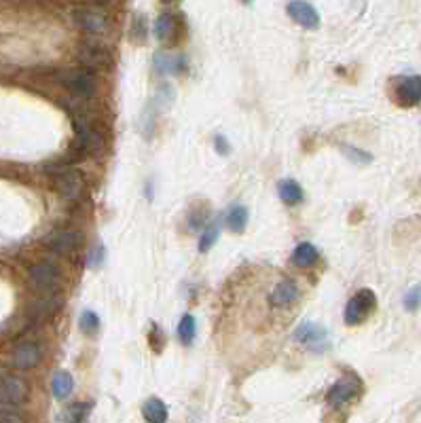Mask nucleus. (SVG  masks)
<instances>
[{"label":"nucleus","instance_id":"obj_31","mask_svg":"<svg viewBox=\"0 0 421 423\" xmlns=\"http://www.w3.org/2000/svg\"><path fill=\"white\" fill-rule=\"evenodd\" d=\"M163 3H171V0H163Z\"/></svg>","mask_w":421,"mask_h":423},{"label":"nucleus","instance_id":"obj_1","mask_svg":"<svg viewBox=\"0 0 421 423\" xmlns=\"http://www.w3.org/2000/svg\"><path fill=\"white\" fill-rule=\"evenodd\" d=\"M377 307V297L373 290L364 288L360 292H356L352 299L347 301V307H345V322L349 326H356L360 322H364L366 317L375 311Z\"/></svg>","mask_w":421,"mask_h":423},{"label":"nucleus","instance_id":"obj_21","mask_svg":"<svg viewBox=\"0 0 421 423\" xmlns=\"http://www.w3.org/2000/svg\"><path fill=\"white\" fill-rule=\"evenodd\" d=\"M218 235H221L218 223L205 225L203 231H201V237H199V252H207L209 248H212V245L216 243V239H218Z\"/></svg>","mask_w":421,"mask_h":423},{"label":"nucleus","instance_id":"obj_26","mask_svg":"<svg viewBox=\"0 0 421 423\" xmlns=\"http://www.w3.org/2000/svg\"><path fill=\"white\" fill-rule=\"evenodd\" d=\"M341 151L352 159L354 163H358V165H362V163H371V155L368 153H362L360 149H354V147H349V144H345V147H341Z\"/></svg>","mask_w":421,"mask_h":423},{"label":"nucleus","instance_id":"obj_9","mask_svg":"<svg viewBox=\"0 0 421 423\" xmlns=\"http://www.w3.org/2000/svg\"><path fill=\"white\" fill-rule=\"evenodd\" d=\"M57 189L59 193L66 197V199H77L83 191V176L79 169L75 167H68V169H62L57 173Z\"/></svg>","mask_w":421,"mask_h":423},{"label":"nucleus","instance_id":"obj_30","mask_svg":"<svg viewBox=\"0 0 421 423\" xmlns=\"http://www.w3.org/2000/svg\"><path fill=\"white\" fill-rule=\"evenodd\" d=\"M216 151L218 153H227L229 151V144H227V140L223 135H216Z\"/></svg>","mask_w":421,"mask_h":423},{"label":"nucleus","instance_id":"obj_24","mask_svg":"<svg viewBox=\"0 0 421 423\" xmlns=\"http://www.w3.org/2000/svg\"><path fill=\"white\" fill-rule=\"evenodd\" d=\"M89 404H85V402H79V404H73L70 406L66 413H64V423H85V419H87V415H89Z\"/></svg>","mask_w":421,"mask_h":423},{"label":"nucleus","instance_id":"obj_22","mask_svg":"<svg viewBox=\"0 0 421 423\" xmlns=\"http://www.w3.org/2000/svg\"><path fill=\"white\" fill-rule=\"evenodd\" d=\"M183 64H185L183 57H171V55H165V53L155 55V66H157L159 73L174 75V73H178V68H183Z\"/></svg>","mask_w":421,"mask_h":423},{"label":"nucleus","instance_id":"obj_17","mask_svg":"<svg viewBox=\"0 0 421 423\" xmlns=\"http://www.w3.org/2000/svg\"><path fill=\"white\" fill-rule=\"evenodd\" d=\"M277 191H279V199H282L286 205H299L303 201V189L294 180H282Z\"/></svg>","mask_w":421,"mask_h":423},{"label":"nucleus","instance_id":"obj_12","mask_svg":"<svg viewBox=\"0 0 421 423\" xmlns=\"http://www.w3.org/2000/svg\"><path fill=\"white\" fill-rule=\"evenodd\" d=\"M299 299V288L292 279H282L277 281L275 288L271 290V303L279 309H286L290 307L294 301Z\"/></svg>","mask_w":421,"mask_h":423},{"label":"nucleus","instance_id":"obj_25","mask_svg":"<svg viewBox=\"0 0 421 423\" xmlns=\"http://www.w3.org/2000/svg\"><path fill=\"white\" fill-rule=\"evenodd\" d=\"M79 324H81V330L85 335H95L100 330V317H97L95 311H83Z\"/></svg>","mask_w":421,"mask_h":423},{"label":"nucleus","instance_id":"obj_8","mask_svg":"<svg viewBox=\"0 0 421 423\" xmlns=\"http://www.w3.org/2000/svg\"><path fill=\"white\" fill-rule=\"evenodd\" d=\"M288 15L301 26V28H307V30H315L320 26V15L315 11V7H311L305 0H292L288 5Z\"/></svg>","mask_w":421,"mask_h":423},{"label":"nucleus","instance_id":"obj_5","mask_svg":"<svg viewBox=\"0 0 421 423\" xmlns=\"http://www.w3.org/2000/svg\"><path fill=\"white\" fill-rule=\"evenodd\" d=\"M396 102L404 109L417 106L421 102V75L402 77L396 83Z\"/></svg>","mask_w":421,"mask_h":423},{"label":"nucleus","instance_id":"obj_13","mask_svg":"<svg viewBox=\"0 0 421 423\" xmlns=\"http://www.w3.org/2000/svg\"><path fill=\"white\" fill-rule=\"evenodd\" d=\"M326 330H322L318 324H303V326H299L297 328V332H294V339L297 341H301V343H305L307 347H313V349H318L320 345H324V341H326Z\"/></svg>","mask_w":421,"mask_h":423},{"label":"nucleus","instance_id":"obj_19","mask_svg":"<svg viewBox=\"0 0 421 423\" xmlns=\"http://www.w3.org/2000/svg\"><path fill=\"white\" fill-rule=\"evenodd\" d=\"M197 335V322H195V317L191 313H185L180 317V322H178V341L183 345H191L193 339Z\"/></svg>","mask_w":421,"mask_h":423},{"label":"nucleus","instance_id":"obj_7","mask_svg":"<svg viewBox=\"0 0 421 423\" xmlns=\"http://www.w3.org/2000/svg\"><path fill=\"white\" fill-rule=\"evenodd\" d=\"M75 19L89 34H104V32L109 30V21H106V17H104V13L97 11V9H91V7L77 9L75 11Z\"/></svg>","mask_w":421,"mask_h":423},{"label":"nucleus","instance_id":"obj_18","mask_svg":"<svg viewBox=\"0 0 421 423\" xmlns=\"http://www.w3.org/2000/svg\"><path fill=\"white\" fill-rule=\"evenodd\" d=\"M225 223H227L229 231L241 233V231L245 229V225H248V209H245L243 205H233V207L227 212Z\"/></svg>","mask_w":421,"mask_h":423},{"label":"nucleus","instance_id":"obj_15","mask_svg":"<svg viewBox=\"0 0 421 423\" xmlns=\"http://www.w3.org/2000/svg\"><path fill=\"white\" fill-rule=\"evenodd\" d=\"M73 390H75V379H73V375L66 373V370H57V373L53 375V381H51V392H53V396H55L57 400H66L70 394H73Z\"/></svg>","mask_w":421,"mask_h":423},{"label":"nucleus","instance_id":"obj_27","mask_svg":"<svg viewBox=\"0 0 421 423\" xmlns=\"http://www.w3.org/2000/svg\"><path fill=\"white\" fill-rule=\"evenodd\" d=\"M419 307H421V286H415V288H411L404 294V309L406 311H415Z\"/></svg>","mask_w":421,"mask_h":423},{"label":"nucleus","instance_id":"obj_6","mask_svg":"<svg viewBox=\"0 0 421 423\" xmlns=\"http://www.w3.org/2000/svg\"><path fill=\"white\" fill-rule=\"evenodd\" d=\"M64 83L68 85L70 91H73L75 95H79V97H91L95 93V77H93L91 70H87V68L68 73Z\"/></svg>","mask_w":421,"mask_h":423},{"label":"nucleus","instance_id":"obj_29","mask_svg":"<svg viewBox=\"0 0 421 423\" xmlns=\"http://www.w3.org/2000/svg\"><path fill=\"white\" fill-rule=\"evenodd\" d=\"M102 261H104V248H102V245H95V248L89 252V256H87V267L95 269V267L102 265Z\"/></svg>","mask_w":421,"mask_h":423},{"label":"nucleus","instance_id":"obj_2","mask_svg":"<svg viewBox=\"0 0 421 423\" xmlns=\"http://www.w3.org/2000/svg\"><path fill=\"white\" fill-rule=\"evenodd\" d=\"M360 387H362V383H360L358 377L347 375V377L339 379V381L330 387L326 400H328L330 406L339 408V406H343V404H347V402H352V400L360 394Z\"/></svg>","mask_w":421,"mask_h":423},{"label":"nucleus","instance_id":"obj_23","mask_svg":"<svg viewBox=\"0 0 421 423\" xmlns=\"http://www.w3.org/2000/svg\"><path fill=\"white\" fill-rule=\"evenodd\" d=\"M81 59L87 66H104V64H106V59H109V55H106V51H104V49H100L95 45H89V47L83 49Z\"/></svg>","mask_w":421,"mask_h":423},{"label":"nucleus","instance_id":"obj_32","mask_svg":"<svg viewBox=\"0 0 421 423\" xmlns=\"http://www.w3.org/2000/svg\"><path fill=\"white\" fill-rule=\"evenodd\" d=\"M243 3H250V0H243Z\"/></svg>","mask_w":421,"mask_h":423},{"label":"nucleus","instance_id":"obj_3","mask_svg":"<svg viewBox=\"0 0 421 423\" xmlns=\"http://www.w3.org/2000/svg\"><path fill=\"white\" fill-rule=\"evenodd\" d=\"M30 281H32V286L39 288L41 292H55V288L59 286V281H62V275H59L57 267L51 261H43V263L32 267Z\"/></svg>","mask_w":421,"mask_h":423},{"label":"nucleus","instance_id":"obj_33","mask_svg":"<svg viewBox=\"0 0 421 423\" xmlns=\"http://www.w3.org/2000/svg\"><path fill=\"white\" fill-rule=\"evenodd\" d=\"M97 3H104V0H97Z\"/></svg>","mask_w":421,"mask_h":423},{"label":"nucleus","instance_id":"obj_4","mask_svg":"<svg viewBox=\"0 0 421 423\" xmlns=\"http://www.w3.org/2000/svg\"><path fill=\"white\" fill-rule=\"evenodd\" d=\"M28 396V385L19 377H7L0 383V411L17 408Z\"/></svg>","mask_w":421,"mask_h":423},{"label":"nucleus","instance_id":"obj_20","mask_svg":"<svg viewBox=\"0 0 421 423\" xmlns=\"http://www.w3.org/2000/svg\"><path fill=\"white\" fill-rule=\"evenodd\" d=\"M171 34H174V15L165 11L155 19V39L159 43H165Z\"/></svg>","mask_w":421,"mask_h":423},{"label":"nucleus","instance_id":"obj_10","mask_svg":"<svg viewBox=\"0 0 421 423\" xmlns=\"http://www.w3.org/2000/svg\"><path fill=\"white\" fill-rule=\"evenodd\" d=\"M83 237L79 231H73V229H64V231H55L47 243L51 245V248L57 252V254H70V252H75L79 245H81Z\"/></svg>","mask_w":421,"mask_h":423},{"label":"nucleus","instance_id":"obj_28","mask_svg":"<svg viewBox=\"0 0 421 423\" xmlns=\"http://www.w3.org/2000/svg\"><path fill=\"white\" fill-rule=\"evenodd\" d=\"M0 423H24V417L17 413V408H3L0 411Z\"/></svg>","mask_w":421,"mask_h":423},{"label":"nucleus","instance_id":"obj_16","mask_svg":"<svg viewBox=\"0 0 421 423\" xmlns=\"http://www.w3.org/2000/svg\"><path fill=\"white\" fill-rule=\"evenodd\" d=\"M142 417L147 423H167V406L159 398H149L142 404Z\"/></svg>","mask_w":421,"mask_h":423},{"label":"nucleus","instance_id":"obj_14","mask_svg":"<svg viewBox=\"0 0 421 423\" xmlns=\"http://www.w3.org/2000/svg\"><path fill=\"white\" fill-rule=\"evenodd\" d=\"M320 261V252H318V248H315V245H311V243H299L297 248H294V252H292V263L297 265V267H301V269H309V267H313L315 263Z\"/></svg>","mask_w":421,"mask_h":423},{"label":"nucleus","instance_id":"obj_11","mask_svg":"<svg viewBox=\"0 0 421 423\" xmlns=\"http://www.w3.org/2000/svg\"><path fill=\"white\" fill-rule=\"evenodd\" d=\"M41 360V345L39 343H21L15 354H13V366L15 368H21V370H28V368H34Z\"/></svg>","mask_w":421,"mask_h":423}]
</instances>
